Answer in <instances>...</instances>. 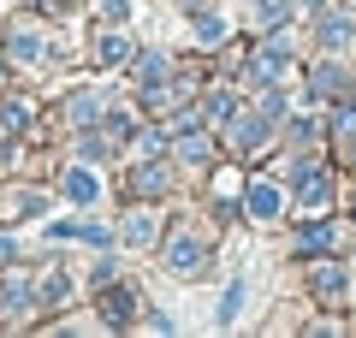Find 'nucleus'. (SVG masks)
Wrapping results in <instances>:
<instances>
[{"label":"nucleus","instance_id":"9d476101","mask_svg":"<svg viewBox=\"0 0 356 338\" xmlns=\"http://www.w3.org/2000/svg\"><path fill=\"white\" fill-rule=\"evenodd\" d=\"M6 48H13L18 60H36V54H42V42L30 36V30H18V24H13V36H6Z\"/></svg>","mask_w":356,"mask_h":338},{"label":"nucleus","instance_id":"dca6fc26","mask_svg":"<svg viewBox=\"0 0 356 338\" xmlns=\"http://www.w3.org/2000/svg\"><path fill=\"white\" fill-rule=\"evenodd\" d=\"M24 119H30V101H6V113H0V125H6V131H18Z\"/></svg>","mask_w":356,"mask_h":338},{"label":"nucleus","instance_id":"f257e3e1","mask_svg":"<svg viewBox=\"0 0 356 338\" xmlns=\"http://www.w3.org/2000/svg\"><path fill=\"white\" fill-rule=\"evenodd\" d=\"M166 267H172L178 279H196L208 267V250H202V238H191V232H184V238H172V250H166Z\"/></svg>","mask_w":356,"mask_h":338},{"label":"nucleus","instance_id":"9b49d317","mask_svg":"<svg viewBox=\"0 0 356 338\" xmlns=\"http://www.w3.org/2000/svg\"><path fill=\"white\" fill-rule=\"evenodd\" d=\"M65 196L72 202H95V178L89 172H65Z\"/></svg>","mask_w":356,"mask_h":338},{"label":"nucleus","instance_id":"4468645a","mask_svg":"<svg viewBox=\"0 0 356 338\" xmlns=\"http://www.w3.org/2000/svg\"><path fill=\"white\" fill-rule=\"evenodd\" d=\"M102 60H107V65L131 60V42H125V36H102Z\"/></svg>","mask_w":356,"mask_h":338},{"label":"nucleus","instance_id":"6e6552de","mask_svg":"<svg viewBox=\"0 0 356 338\" xmlns=\"http://www.w3.org/2000/svg\"><path fill=\"white\" fill-rule=\"evenodd\" d=\"M196 42H202V48H214V42H226V18L202 13V18H196Z\"/></svg>","mask_w":356,"mask_h":338},{"label":"nucleus","instance_id":"0eeeda50","mask_svg":"<svg viewBox=\"0 0 356 338\" xmlns=\"http://www.w3.org/2000/svg\"><path fill=\"white\" fill-rule=\"evenodd\" d=\"M321 42H327V48H344V42H350V18H321Z\"/></svg>","mask_w":356,"mask_h":338},{"label":"nucleus","instance_id":"412c9836","mask_svg":"<svg viewBox=\"0 0 356 338\" xmlns=\"http://www.w3.org/2000/svg\"><path fill=\"white\" fill-rule=\"evenodd\" d=\"M13 261H18V243H13V238H0V267H13Z\"/></svg>","mask_w":356,"mask_h":338},{"label":"nucleus","instance_id":"1a4fd4ad","mask_svg":"<svg viewBox=\"0 0 356 338\" xmlns=\"http://www.w3.org/2000/svg\"><path fill=\"white\" fill-rule=\"evenodd\" d=\"M95 107H102L95 95H72V101H65V119H72V125H89V119H95Z\"/></svg>","mask_w":356,"mask_h":338},{"label":"nucleus","instance_id":"f8f14e48","mask_svg":"<svg viewBox=\"0 0 356 338\" xmlns=\"http://www.w3.org/2000/svg\"><path fill=\"white\" fill-rule=\"evenodd\" d=\"M30 303V291H24V279H18V285H0V314H18Z\"/></svg>","mask_w":356,"mask_h":338},{"label":"nucleus","instance_id":"2eb2a0df","mask_svg":"<svg viewBox=\"0 0 356 338\" xmlns=\"http://www.w3.org/2000/svg\"><path fill=\"white\" fill-rule=\"evenodd\" d=\"M125 238H131V243H149V238H154V220H149V214H137V220H125Z\"/></svg>","mask_w":356,"mask_h":338},{"label":"nucleus","instance_id":"39448f33","mask_svg":"<svg viewBox=\"0 0 356 338\" xmlns=\"http://www.w3.org/2000/svg\"><path fill=\"white\" fill-rule=\"evenodd\" d=\"M102 321H107V326H125V321H131V291H113V297H102Z\"/></svg>","mask_w":356,"mask_h":338},{"label":"nucleus","instance_id":"f03ea898","mask_svg":"<svg viewBox=\"0 0 356 338\" xmlns=\"http://www.w3.org/2000/svg\"><path fill=\"white\" fill-rule=\"evenodd\" d=\"M280 72H285V42H267V48L250 60V77H255V83H273Z\"/></svg>","mask_w":356,"mask_h":338},{"label":"nucleus","instance_id":"423d86ee","mask_svg":"<svg viewBox=\"0 0 356 338\" xmlns=\"http://www.w3.org/2000/svg\"><path fill=\"white\" fill-rule=\"evenodd\" d=\"M243 297H250V285H243V279H238V285H232L226 297H220V326H232V321H238V314H243Z\"/></svg>","mask_w":356,"mask_h":338},{"label":"nucleus","instance_id":"aec40b11","mask_svg":"<svg viewBox=\"0 0 356 338\" xmlns=\"http://www.w3.org/2000/svg\"><path fill=\"white\" fill-rule=\"evenodd\" d=\"M327 243H332V225H315V232L303 238V250H327Z\"/></svg>","mask_w":356,"mask_h":338},{"label":"nucleus","instance_id":"7ed1b4c3","mask_svg":"<svg viewBox=\"0 0 356 338\" xmlns=\"http://www.w3.org/2000/svg\"><path fill=\"white\" fill-rule=\"evenodd\" d=\"M297 196H303L309 208H321V202H327V172H321V166H303V172H297Z\"/></svg>","mask_w":356,"mask_h":338},{"label":"nucleus","instance_id":"f3484780","mask_svg":"<svg viewBox=\"0 0 356 338\" xmlns=\"http://www.w3.org/2000/svg\"><path fill=\"white\" fill-rule=\"evenodd\" d=\"M339 83H344V77H339V65H321V72H315V95H332Z\"/></svg>","mask_w":356,"mask_h":338},{"label":"nucleus","instance_id":"ddd939ff","mask_svg":"<svg viewBox=\"0 0 356 338\" xmlns=\"http://www.w3.org/2000/svg\"><path fill=\"white\" fill-rule=\"evenodd\" d=\"M255 13H261V18H267V24L280 30V24H285V18H291V6H285V0H255Z\"/></svg>","mask_w":356,"mask_h":338},{"label":"nucleus","instance_id":"20e7f679","mask_svg":"<svg viewBox=\"0 0 356 338\" xmlns=\"http://www.w3.org/2000/svg\"><path fill=\"white\" fill-rule=\"evenodd\" d=\"M250 214L255 220H273V214H280V184H267V178L250 184Z\"/></svg>","mask_w":356,"mask_h":338},{"label":"nucleus","instance_id":"5701e85b","mask_svg":"<svg viewBox=\"0 0 356 338\" xmlns=\"http://www.w3.org/2000/svg\"><path fill=\"white\" fill-rule=\"evenodd\" d=\"M0 72H6V65H0Z\"/></svg>","mask_w":356,"mask_h":338},{"label":"nucleus","instance_id":"a211bd4d","mask_svg":"<svg viewBox=\"0 0 356 338\" xmlns=\"http://www.w3.org/2000/svg\"><path fill=\"white\" fill-rule=\"evenodd\" d=\"M65 291H72V279H65V273H48V285H42V303H60Z\"/></svg>","mask_w":356,"mask_h":338},{"label":"nucleus","instance_id":"6ab92c4d","mask_svg":"<svg viewBox=\"0 0 356 338\" xmlns=\"http://www.w3.org/2000/svg\"><path fill=\"white\" fill-rule=\"evenodd\" d=\"M178 154H184V161H208V143L202 137H184V143H178Z\"/></svg>","mask_w":356,"mask_h":338},{"label":"nucleus","instance_id":"4be33fe9","mask_svg":"<svg viewBox=\"0 0 356 338\" xmlns=\"http://www.w3.org/2000/svg\"><path fill=\"white\" fill-rule=\"evenodd\" d=\"M0 172H6V149H0Z\"/></svg>","mask_w":356,"mask_h":338}]
</instances>
